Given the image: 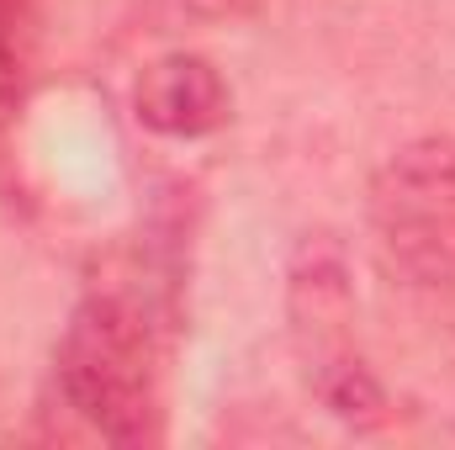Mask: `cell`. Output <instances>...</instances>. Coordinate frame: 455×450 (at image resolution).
<instances>
[{
	"instance_id": "obj_1",
	"label": "cell",
	"mask_w": 455,
	"mask_h": 450,
	"mask_svg": "<svg viewBox=\"0 0 455 450\" xmlns=\"http://www.w3.org/2000/svg\"><path fill=\"white\" fill-rule=\"evenodd\" d=\"M59 392L64 403L112 446L159 440V355L138 302L91 292L59 339Z\"/></svg>"
},
{
	"instance_id": "obj_2",
	"label": "cell",
	"mask_w": 455,
	"mask_h": 450,
	"mask_svg": "<svg viewBox=\"0 0 455 450\" xmlns=\"http://www.w3.org/2000/svg\"><path fill=\"white\" fill-rule=\"evenodd\" d=\"M371 228L397 276L455 286V138L403 143L371 181Z\"/></svg>"
},
{
	"instance_id": "obj_3",
	"label": "cell",
	"mask_w": 455,
	"mask_h": 450,
	"mask_svg": "<svg viewBox=\"0 0 455 450\" xmlns=\"http://www.w3.org/2000/svg\"><path fill=\"white\" fill-rule=\"evenodd\" d=\"M233 112L228 80L202 53H164L143 64L132 85V117L159 138H207Z\"/></svg>"
},
{
	"instance_id": "obj_4",
	"label": "cell",
	"mask_w": 455,
	"mask_h": 450,
	"mask_svg": "<svg viewBox=\"0 0 455 450\" xmlns=\"http://www.w3.org/2000/svg\"><path fill=\"white\" fill-rule=\"evenodd\" d=\"M349 324H355V297L344 281L339 249H329L323 238L302 244V254L291 265V339L307 360V382L355 360Z\"/></svg>"
},
{
	"instance_id": "obj_5",
	"label": "cell",
	"mask_w": 455,
	"mask_h": 450,
	"mask_svg": "<svg viewBox=\"0 0 455 450\" xmlns=\"http://www.w3.org/2000/svg\"><path fill=\"white\" fill-rule=\"evenodd\" d=\"M202 21H238V16H249L259 0H186Z\"/></svg>"
}]
</instances>
